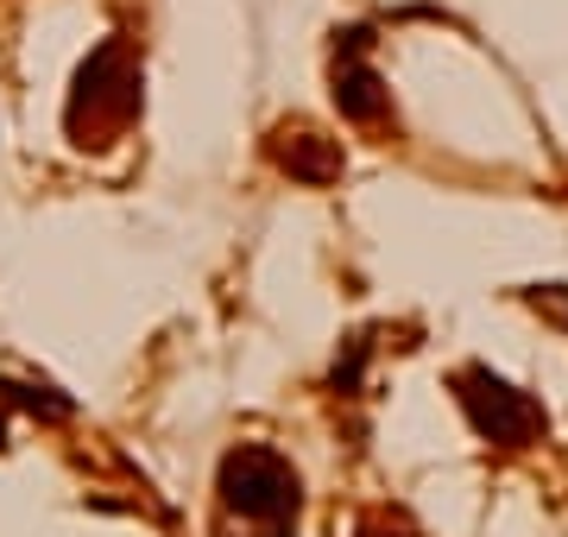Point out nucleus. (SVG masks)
Here are the masks:
<instances>
[{
  "label": "nucleus",
  "instance_id": "1",
  "mask_svg": "<svg viewBox=\"0 0 568 537\" xmlns=\"http://www.w3.org/2000/svg\"><path fill=\"white\" fill-rule=\"evenodd\" d=\"M215 487H222V513L241 518L246 531H260V537H291L297 506H304L297 468L278 449H260V443H241V449L227 455Z\"/></svg>",
  "mask_w": 568,
  "mask_h": 537
},
{
  "label": "nucleus",
  "instance_id": "2",
  "mask_svg": "<svg viewBox=\"0 0 568 537\" xmlns=\"http://www.w3.org/2000/svg\"><path fill=\"white\" fill-rule=\"evenodd\" d=\"M140 114V58L126 39H102L77 70L70 89V133L77 140H108Z\"/></svg>",
  "mask_w": 568,
  "mask_h": 537
},
{
  "label": "nucleus",
  "instance_id": "3",
  "mask_svg": "<svg viewBox=\"0 0 568 537\" xmlns=\"http://www.w3.org/2000/svg\"><path fill=\"white\" fill-rule=\"evenodd\" d=\"M455 398H462L467 424L487 436V443H499V449H525V443L544 436V412L518 386H506L493 367H462L455 373Z\"/></svg>",
  "mask_w": 568,
  "mask_h": 537
},
{
  "label": "nucleus",
  "instance_id": "4",
  "mask_svg": "<svg viewBox=\"0 0 568 537\" xmlns=\"http://www.w3.org/2000/svg\"><path fill=\"white\" fill-rule=\"evenodd\" d=\"M328 83H335V108H342L354 126H379L392 114V89H386V77L373 70V39H366L361 26L335 39Z\"/></svg>",
  "mask_w": 568,
  "mask_h": 537
},
{
  "label": "nucleus",
  "instance_id": "5",
  "mask_svg": "<svg viewBox=\"0 0 568 537\" xmlns=\"http://www.w3.org/2000/svg\"><path fill=\"white\" fill-rule=\"evenodd\" d=\"M272 165L291 171L297 184H335L342 178V145L323 140L316 126H278L272 133Z\"/></svg>",
  "mask_w": 568,
  "mask_h": 537
}]
</instances>
